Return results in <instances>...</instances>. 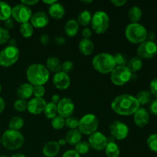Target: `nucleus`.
Returning a JSON list of instances; mask_svg holds the SVG:
<instances>
[{"label":"nucleus","mask_w":157,"mask_h":157,"mask_svg":"<svg viewBox=\"0 0 157 157\" xmlns=\"http://www.w3.org/2000/svg\"><path fill=\"white\" fill-rule=\"evenodd\" d=\"M111 109L114 113L122 116L133 114L140 108V104L136 97L130 94H121L113 100Z\"/></svg>","instance_id":"1"},{"label":"nucleus","mask_w":157,"mask_h":157,"mask_svg":"<svg viewBox=\"0 0 157 157\" xmlns=\"http://www.w3.org/2000/svg\"><path fill=\"white\" fill-rule=\"evenodd\" d=\"M50 72L45 65L41 64H32L26 70V78L32 86L44 85L48 81Z\"/></svg>","instance_id":"2"},{"label":"nucleus","mask_w":157,"mask_h":157,"mask_svg":"<svg viewBox=\"0 0 157 157\" xmlns=\"http://www.w3.org/2000/svg\"><path fill=\"white\" fill-rule=\"evenodd\" d=\"M92 65L97 71L104 75L111 73L116 67L113 55L107 52H101L95 55L92 59Z\"/></svg>","instance_id":"3"},{"label":"nucleus","mask_w":157,"mask_h":157,"mask_svg":"<svg viewBox=\"0 0 157 157\" xmlns=\"http://www.w3.org/2000/svg\"><path fill=\"white\" fill-rule=\"evenodd\" d=\"M147 29L140 23H130L125 29V37L132 44H141L147 38Z\"/></svg>","instance_id":"4"},{"label":"nucleus","mask_w":157,"mask_h":157,"mask_svg":"<svg viewBox=\"0 0 157 157\" xmlns=\"http://www.w3.org/2000/svg\"><path fill=\"white\" fill-rule=\"evenodd\" d=\"M1 139L3 147L9 150H18L25 143L24 136L21 132L10 129L3 133Z\"/></svg>","instance_id":"5"},{"label":"nucleus","mask_w":157,"mask_h":157,"mask_svg":"<svg viewBox=\"0 0 157 157\" xmlns=\"http://www.w3.org/2000/svg\"><path fill=\"white\" fill-rule=\"evenodd\" d=\"M99 125L98 117L93 113H87L84 115L78 123V130L81 134L91 135L97 131Z\"/></svg>","instance_id":"6"},{"label":"nucleus","mask_w":157,"mask_h":157,"mask_svg":"<svg viewBox=\"0 0 157 157\" xmlns=\"http://www.w3.org/2000/svg\"><path fill=\"white\" fill-rule=\"evenodd\" d=\"M91 28L97 34H104L110 26V18L104 11H97L92 15Z\"/></svg>","instance_id":"7"},{"label":"nucleus","mask_w":157,"mask_h":157,"mask_svg":"<svg viewBox=\"0 0 157 157\" xmlns=\"http://www.w3.org/2000/svg\"><path fill=\"white\" fill-rule=\"evenodd\" d=\"M19 54L18 48L8 45L0 52V65L5 67L13 65L18 61Z\"/></svg>","instance_id":"8"},{"label":"nucleus","mask_w":157,"mask_h":157,"mask_svg":"<svg viewBox=\"0 0 157 157\" xmlns=\"http://www.w3.org/2000/svg\"><path fill=\"white\" fill-rule=\"evenodd\" d=\"M132 78V72L127 66H116L110 73V80L116 86H123L128 83Z\"/></svg>","instance_id":"9"},{"label":"nucleus","mask_w":157,"mask_h":157,"mask_svg":"<svg viewBox=\"0 0 157 157\" xmlns=\"http://www.w3.org/2000/svg\"><path fill=\"white\" fill-rule=\"evenodd\" d=\"M32 12L29 6L19 3L12 8V18L20 24L29 22Z\"/></svg>","instance_id":"10"},{"label":"nucleus","mask_w":157,"mask_h":157,"mask_svg":"<svg viewBox=\"0 0 157 157\" xmlns=\"http://www.w3.org/2000/svg\"><path fill=\"white\" fill-rule=\"evenodd\" d=\"M136 54L141 59H150L154 58L157 54V44L151 40H146L139 44Z\"/></svg>","instance_id":"11"},{"label":"nucleus","mask_w":157,"mask_h":157,"mask_svg":"<svg viewBox=\"0 0 157 157\" xmlns=\"http://www.w3.org/2000/svg\"><path fill=\"white\" fill-rule=\"evenodd\" d=\"M109 130L113 137L118 140L126 139L129 134L128 126L120 121H114L109 127Z\"/></svg>","instance_id":"12"},{"label":"nucleus","mask_w":157,"mask_h":157,"mask_svg":"<svg viewBox=\"0 0 157 157\" xmlns=\"http://www.w3.org/2000/svg\"><path fill=\"white\" fill-rule=\"evenodd\" d=\"M88 144L90 147L97 151H101L104 150L108 144L107 136L101 132L96 131L88 137Z\"/></svg>","instance_id":"13"},{"label":"nucleus","mask_w":157,"mask_h":157,"mask_svg":"<svg viewBox=\"0 0 157 157\" xmlns=\"http://www.w3.org/2000/svg\"><path fill=\"white\" fill-rule=\"evenodd\" d=\"M75 106L73 101L68 98H61L59 102L57 104L58 114L64 118L71 117L75 112Z\"/></svg>","instance_id":"14"},{"label":"nucleus","mask_w":157,"mask_h":157,"mask_svg":"<svg viewBox=\"0 0 157 157\" xmlns=\"http://www.w3.org/2000/svg\"><path fill=\"white\" fill-rule=\"evenodd\" d=\"M46 104H47V103H46L45 100H44L43 98H32L28 102L27 110L32 114H40V113L44 112Z\"/></svg>","instance_id":"15"},{"label":"nucleus","mask_w":157,"mask_h":157,"mask_svg":"<svg viewBox=\"0 0 157 157\" xmlns=\"http://www.w3.org/2000/svg\"><path fill=\"white\" fill-rule=\"evenodd\" d=\"M52 82L56 88L59 89V90H66L70 86L71 79L67 74L61 71L55 74L53 79H52Z\"/></svg>","instance_id":"16"},{"label":"nucleus","mask_w":157,"mask_h":157,"mask_svg":"<svg viewBox=\"0 0 157 157\" xmlns=\"http://www.w3.org/2000/svg\"><path fill=\"white\" fill-rule=\"evenodd\" d=\"M30 23L34 28L42 29L46 27L49 23V18L44 12H37L32 14Z\"/></svg>","instance_id":"17"},{"label":"nucleus","mask_w":157,"mask_h":157,"mask_svg":"<svg viewBox=\"0 0 157 157\" xmlns=\"http://www.w3.org/2000/svg\"><path fill=\"white\" fill-rule=\"evenodd\" d=\"M133 121L135 124L139 127H144L148 124L150 121V114L149 111L146 108L140 107L133 113Z\"/></svg>","instance_id":"18"},{"label":"nucleus","mask_w":157,"mask_h":157,"mask_svg":"<svg viewBox=\"0 0 157 157\" xmlns=\"http://www.w3.org/2000/svg\"><path fill=\"white\" fill-rule=\"evenodd\" d=\"M16 95L19 99L26 101L33 95V86L29 83L20 84L16 90Z\"/></svg>","instance_id":"19"},{"label":"nucleus","mask_w":157,"mask_h":157,"mask_svg":"<svg viewBox=\"0 0 157 157\" xmlns=\"http://www.w3.org/2000/svg\"><path fill=\"white\" fill-rule=\"evenodd\" d=\"M59 145L57 141H49L46 143L42 148V153L46 157H55L60 151Z\"/></svg>","instance_id":"20"},{"label":"nucleus","mask_w":157,"mask_h":157,"mask_svg":"<svg viewBox=\"0 0 157 157\" xmlns=\"http://www.w3.org/2000/svg\"><path fill=\"white\" fill-rule=\"evenodd\" d=\"M48 13L55 19H61L65 15V9L62 4L56 2L48 7Z\"/></svg>","instance_id":"21"},{"label":"nucleus","mask_w":157,"mask_h":157,"mask_svg":"<svg viewBox=\"0 0 157 157\" xmlns=\"http://www.w3.org/2000/svg\"><path fill=\"white\" fill-rule=\"evenodd\" d=\"M78 48H79L80 52L82 55H85V56H88V55H90L93 53L94 50V42L90 39L83 38L80 41Z\"/></svg>","instance_id":"22"},{"label":"nucleus","mask_w":157,"mask_h":157,"mask_svg":"<svg viewBox=\"0 0 157 157\" xmlns=\"http://www.w3.org/2000/svg\"><path fill=\"white\" fill-rule=\"evenodd\" d=\"M46 68L49 72L58 73L61 71V60L55 56H51L46 60Z\"/></svg>","instance_id":"23"},{"label":"nucleus","mask_w":157,"mask_h":157,"mask_svg":"<svg viewBox=\"0 0 157 157\" xmlns=\"http://www.w3.org/2000/svg\"><path fill=\"white\" fill-rule=\"evenodd\" d=\"M81 138H82V134L78 130V129H73L67 131L64 139L66 143L69 145L75 146L81 140Z\"/></svg>","instance_id":"24"},{"label":"nucleus","mask_w":157,"mask_h":157,"mask_svg":"<svg viewBox=\"0 0 157 157\" xmlns=\"http://www.w3.org/2000/svg\"><path fill=\"white\" fill-rule=\"evenodd\" d=\"M79 30V25L75 19H69L64 25V32L68 37H75Z\"/></svg>","instance_id":"25"},{"label":"nucleus","mask_w":157,"mask_h":157,"mask_svg":"<svg viewBox=\"0 0 157 157\" xmlns=\"http://www.w3.org/2000/svg\"><path fill=\"white\" fill-rule=\"evenodd\" d=\"M92 19V15L90 12L87 9L81 11L78 15L77 18V21H78V25L81 26H87L88 25L90 24Z\"/></svg>","instance_id":"26"},{"label":"nucleus","mask_w":157,"mask_h":157,"mask_svg":"<svg viewBox=\"0 0 157 157\" xmlns=\"http://www.w3.org/2000/svg\"><path fill=\"white\" fill-rule=\"evenodd\" d=\"M105 154L107 157H119L121 150H120L119 147L116 143L113 141H108V144L106 146L105 149Z\"/></svg>","instance_id":"27"},{"label":"nucleus","mask_w":157,"mask_h":157,"mask_svg":"<svg viewBox=\"0 0 157 157\" xmlns=\"http://www.w3.org/2000/svg\"><path fill=\"white\" fill-rule=\"evenodd\" d=\"M143 12L138 6H132L128 11V18L132 23H138V21L142 18Z\"/></svg>","instance_id":"28"},{"label":"nucleus","mask_w":157,"mask_h":157,"mask_svg":"<svg viewBox=\"0 0 157 157\" xmlns=\"http://www.w3.org/2000/svg\"><path fill=\"white\" fill-rule=\"evenodd\" d=\"M12 17V7L6 2L0 1V20L6 21Z\"/></svg>","instance_id":"29"},{"label":"nucleus","mask_w":157,"mask_h":157,"mask_svg":"<svg viewBox=\"0 0 157 157\" xmlns=\"http://www.w3.org/2000/svg\"><path fill=\"white\" fill-rule=\"evenodd\" d=\"M136 100H137L138 103L140 105H147V104H150L152 101V94L149 90H140L137 93L136 97Z\"/></svg>","instance_id":"30"},{"label":"nucleus","mask_w":157,"mask_h":157,"mask_svg":"<svg viewBox=\"0 0 157 157\" xmlns=\"http://www.w3.org/2000/svg\"><path fill=\"white\" fill-rule=\"evenodd\" d=\"M127 67L129 70L133 73V72H136L140 70L143 67V61L138 56L133 57L130 58L127 62Z\"/></svg>","instance_id":"31"},{"label":"nucleus","mask_w":157,"mask_h":157,"mask_svg":"<svg viewBox=\"0 0 157 157\" xmlns=\"http://www.w3.org/2000/svg\"><path fill=\"white\" fill-rule=\"evenodd\" d=\"M44 114L48 119H53L55 117L58 115V110H57V104L52 102L47 103L46 107L44 110Z\"/></svg>","instance_id":"32"},{"label":"nucleus","mask_w":157,"mask_h":157,"mask_svg":"<svg viewBox=\"0 0 157 157\" xmlns=\"http://www.w3.org/2000/svg\"><path fill=\"white\" fill-rule=\"evenodd\" d=\"M25 121L22 117L18 116H15L13 117L9 121V127L10 130H18V131H19V130H21L23 127Z\"/></svg>","instance_id":"33"},{"label":"nucleus","mask_w":157,"mask_h":157,"mask_svg":"<svg viewBox=\"0 0 157 157\" xmlns=\"http://www.w3.org/2000/svg\"><path fill=\"white\" fill-rule=\"evenodd\" d=\"M19 31L21 35L24 38H29L32 36L34 33V27L31 25L30 22H25L21 24L19 28Z\"/></svg>","instance_id":"34"},{"label":"nucleus","mask_w":157,"mask_h":157,"mask_svg":"<svg viewBox=\"0 0 157 157\" xmlns=\"http://www.w3.org/2000/svg\"><path fill=\"white\" fill-rule=\"evenodd\" d=\"M90 145L87 141L81 140L78 144L75 145V151L81 156V155L87 154L90 150Z\"/></svg>","instance_id":"35"},{"label":"nucleus","mask_w":157,"mask_h":157,"mask_svg":"<svg viewBox=\"0 0 157 157\" xmlns=\"http://www.w3.org/2000/svg\"><path fill=\"white\" fill-rule=\"evenodd\" d=\"M51 124H52V127L55 130H61L65 126V118L62 117L58 114L52 120V123Z\"/></svg>","instance_id":"36"},{"label":"nucleus","mask_w":157,"mask_h":157,"mask_svg":"<svg viewBox=\"0 0 157 157\" xmlns=\"http://www.w3.org/2000/svg\"><path fill=\"white\" fill-rule=\"evenodd\" d=\"M147 144L150 150L157 153V133L150 134L147 138Z\"/></svg>","instance_id":"37"},{"label":"nucleus","mask_w":157,"mask_h":157,"mask_svg":"<svg viewBox=\"0 0 157 157\" xmlns=\"http://www.w3.org/2000/svg\"><path fill=\"white\" fill-rule=\"evenodd\" d=\"M113 58H114L116 66H126L128 62L127 55L124 53H117L116 55H113Z\"/></svg>","instance_id":"38"},{"label":"nucleus","mask_w":157,"mask_h":157,"mask_svg":"<svg viewBox=\"0 0 157 157\" xmlns=\"http://www.w3.org/2000/svg\"><path fill=\"white\" fill-rule=\"evenodd\" d=\"M28 102L25 100L18 99L14 103V108L18 112H24L27 110Z\"/></svg>","instance_id":"39"},{"label":"nucleus","mask_w":157,"mask_h":157,"mask_svg":"<svg viewBox=\"0 0 157 157\" xmlns=\"http://www.w3.org/2000/svg\"><path fill=\"white\" fill-rule=\"evenodd\" d=\"M78 123H79V120L77 117H75L71 116L65 119V126L67 127H68L70 130L78 128Z\"/></svg>","instance_id":"40"},{"label":"nucleus","mask_w":157,"mask_h":157,"mask_svg":"<svg viewBox=\"0 0 157 157\" xmlns=\"http://www.w3.org/2000/svg\"><path fill=\"white\" fill-rule=\"evenodd\" d=\"M9 39H10V35L9 30L0 26V44H5L9 41Z\"/></svg>","instance_id":"41"},{"label":"nucleus","mask_w":157,"mask_h":157,"mask_svg":"<svg viewBox=\"0 0 157 157\" xmlns=\"http://www.w3.org/2000/svg\"><path fill=\"white\" fill-rule=\"evenodd\" d=\"M45 94V88L43 85L33 86V95L35 98H42Z\"/></svg>","instance_id":"42"},{"label":"nucleus","mask_w":157,"mask_h":157,"mask_svg":"<svg viewBox=\"0 0 157 157\" xmlns=\"http://www.w3.org/2000/svg\"><path fill=\"white\" fill-rule=\"evenodd\" d=\"M74 69V64L71 61H65L61 63V71L68 75Z\"/></svg>","instance_id":"43"},{"label":"nucleus","mask_w":157,"mask_h":157,"mask_svg":"<svg viewBox=\"0 0 157 157\" xmlns=\"http://www.w3.org/2000/svg\"><path fill=\"white\" fill-rule=\"evenodd\" d=\"M150 92L153 97L156 98V99H157V78L150 81Z\"/></svg>","instance_id":"44"},{"label":"nucleus","mask_w":157,"mask_h":157,"mask_svg":"<svg viewBox=\"0 0 157 157\" xmlns=\"http://www.w3.org/2000/svg\"><path fill=\"white\" fill-rule=\"evenodd\" d=\"M149 111L151 114L157 116V99L151 101L149 105Z\"/></svg>","instance_id":"45"},{"label":"nucleus","mask_w":157,"mask_h":157,"mask_svg":"<svg viewBox=\"0 0 157 157\" xmlns=\"http://www.w3.org/2000/svg\"><path fill=\"white\" fill-rule=\"evenodd\" d=\"M81 35H82L83 38H86V39H90V36L92 35V30L88 27H86L83 29L82 32H81Z\"/></svg>","instance_id":"46"},{"label":"nucleus","mask_w":157,"mask_h":157,"mask_svg":"<svg viewBox=\"0 0 157 157\" xmlns=\"http://www.w3.org/2000/svg\"><path fill=\"white\" fill-rule=\"evenodd\" d=\"M61 157H81L75 150H69L64 152Z\"/></svg>","instance_id":"47"},{"label":"nucleus","mask_w":157,"mask_h":157,"mask_svg":"<svg viewBox=\"0 0 157 157\" xmlns=\"http://www.w3.org/2000/svg\"><path fill=\"white\" fill-rule=\"evenodd\" d=\"M40 42L44 45H47L50 43V37L48 34H42L40 36Z\"/></svg>","instance_id":"48"},{"label":"nucleus","mask_w":157,"mask_h":157,"mask_svg":"<svg viewBox=\"0 0 157 157\" xmlns=\"http://www.w3.org/2000/svg\"><path fill=\"white\" fill-rule=\"evenodd\" d=\"M4 25H5V29H11L14 27V20L13 18L11 17V18H8L6 19V21H4Z\"/></svg>","instance_id":"49"},{"label":"nucleus","mask_w":157,"mask_h":157,"mask_svg":"<svg viewBox=\"0 0 157 157\" xmlns=\"http://www.w3.org/2000/svg\"><path fill=\"white\" fill-rule=\"evenodd\" d=\"M55 42L57 45H62L65 43V38L62 35H58L55 38Z\"/></svg>","instance_id":"50"},{"label":"nucleus","mask_w":157,"mask_h":157,"mask_svg":"<svg viewBox=\"0 0 157 157\" xmlns=\"http://www.w3.org/2000/svg\"><path fill=\"white\" fill-rule=\"evenodd\" d=\"M39 2L38 0H21V4L25 5L26 6H34V5L37 4V3Z\"/></svg>","instance_id":"51"},{"label":"nucleus","mask_w":157,"mask_h":157,"mask_svg":"<svg viewBox=\"0 0 157 157\" xmlns=\"http://www.w3.org/2000/svg\"><path fill=\"white\" fill-rule=\"evenodd\" d=\"M127 2V0H112L111 3L113 5H114L117 7H121V6H124L126 3Z\"/></svg>","instance_id":"52"},{"label":"nucleus","mask_w":157,"mask_h":157,"mask_svg":"<svg viewBox=\"0 0 157 157\" xmlns=\"http://www.w3.org/2000/svg\"><path fill=\"white\" fill-rule=\"evenodd\" d=\"M61 100V98H60V96L58 94H54L52 96V98H51V102L54 103V104H57L58 102H59V101Z\"/></svg>","instance_id":"53"},{"label":"nucleus","mask_w":157,"mask_h":157,"mask_svg":"<svg viewBox=\"0 0 157 157\" xmlns=\"http://www.w3.org/2000/svg\"><path fill=\"white\" fill-rule=\"evenodd\" d=\"M5 108H6V102H5V100L0 97V113H2Z\"/></svg>","instance_id":"54"},{"label":"nucleus","mask_w":157,"mask_h":157,"mask_svg":"<svg viewBox=\"0 0 157 157\" xmlns=\"http://www.w3.org/2000/svg\"><path fill=\"white\" fill-rule=\"evenodd\" d=\"M56 2H58L57 0H44L43 1V2L45 3V4H47L48 6H52V5H53L54 3H55Z\"/></svg>","instance_id":"55"},{"label":"nucleus","mask_w":157,"mask_h":157,"mask_svg":"<svg viewBox=\"0 0 157 157\" xmlns=\"http://www.w3.org/2000/svg\"><path fill=\"white\" fill-rule=\"evenodd\" d=\"M16 41L14 38H11L9 40V46H15L16 47Z\"/></svg>","instance_id":"56"},{"label":"nucleus","mask_w":157,"mask_h":157,"mask_svg":"<svg viewBox=\"0 0 157 157\" xmlns=\"http://www.w3.org/2000/svg\"><path fill=\"white\" fill-rule=\"evenodd\" d=\"M58 143L59 144L60 146H64V145H65L66 144H67V143H66L65 139H60L59 140H58Z\"/></svg>","instance_id":"57"},{"label":"nucleus","mask_w":157,"mask_h":157,"mask_svg":"<svg viewBox=\"0 0 157 157\" xmlns=\"http://www.w3.org/2000/svg\"><path fill=\"white\" fill-rule=\"evenodd\" d=\"M10 157H26L24 154H21V153H15V154L12 155Z\"/></svg>","instance_id":"58"},{"label":"nucleus","mask_w":157,"mask_h":157,"mask_svg":"<svg viewBox=\"0 0 157 157\" xmlns=\"http://www.w3.org/2000/svg\"><path fill=\"white\" fill-rule=\"evenodd\" d=\"M82 2L86 3V4H90V3L93 2V1H92V0H89V1H85V0H84V1H82Z\"/></svg>","instance_id":"59"},{"label":"nucleus","mask_w":157,"mask_h":157,"mask_svg":"<svg viewBox=\"0 0 157 157\" xmlns=\"http://www.w3.org/2000/svg\"><path fill=\"white\" fill-rule=\"evenodd\" d=\"M0 157H8L6 155H2V156H0Z\"/></svg>","instance_id":"60"},{"label":"nucleus","mask_w":157,"mask_h":157,"mask_svg":"<svg viewBox=\"0 0 157 157\" xmlns=\"http://www.w3.org/2000/svg\"><path fill=\"white\" fill-rule=\"evenodd\" d=\"M1 90H2V87H1V84H0V93H1Z\"/></svg>","instance_id":"61"},{"label":"nucleus","mask_w":157,"mask_h":157,"mask_svg":"<svg viewBox=\"0 0 157 157\" xmlns=\"http://www.w3.org/2000/svg\"><path fill=\"white\" fill-rule=\"evenodd\" d=\"M2 144V139H1V137H0V144Z\"/></svg>","instance_id":"62"}]
</instances>
